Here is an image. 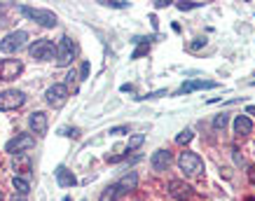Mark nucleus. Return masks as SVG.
<instances>
[{
    "instance_id": "obj_1",
    "label": "nucleus",
    "mask_w": 255,
    "mask_h": 201,
    "mask_svg": "<svg viewBox=\"0 0 255 201\" xmlns=\"http://www.w3.org/2000/svg\"><path fill=\"white\" fill-rule=\"evenodd\" d=\"M178 169L183 171L185 176H199L201 171H204V159L197 152L185 150V152H180V157H178Z\"/></svg>"
},
{
    "instance_id": "obj_2",
    "label": "nucleus",
    "mask_w": 255,
    "mask_h": 201,
    "mask_svg": "<svg viewBox=\"0 0 255 201\" xmlns=\"http://www.w3.org/2000/svg\"><path fill=\"white\" fill-rule=\"evenodd\" d=\"M21 14L26 19H31V21L40 23L42 28H54L59 19H56L54 12H49V9H35V7H28V5H23L21 7Z\"/></svg>"
},
{
    "instance_id": "obj_3",
    "label": "nucleus",
    "mask_w": 255,
    "mask_h": 201,
    "mask_svg": "<svg viewBox=\"0 0 255 201\" xmlns=\"http://www.w3.org/2000/svg\"><path fill=\"white\" fill-rule=\"evenodd\" d=\"M75 52H78V47H75V42L68 38V35H63L61 40H59V45H56V66H61V68H66V66H70L73 63V59H75Z\"/></svg>"
},
{
    "instance_id": "obj_4",
    "label": "nucleus",
    "mask_w": 255,
    "mask_h": 201,
    "mask_svg": "<svg viewBox=\"0 0 255 201\" xmlns=\"http://www.w3.org/2000/svg\"><path fill=\"white\" fill-rule=\"evenodd\" d=\"M28 54H31L35 61H49V59H54L56 56V45L52 42V40L40 38L28 47Z\"/></svg>"
},
{
    "instance_id": "obj_5",
    "label": "nucleus",
    "mask_w": 255,
    "mask_h": 201,
    "mask_svg": "<svg viewBox=\"0 0 255 201\" xmlns=\"http://www.w3.org/2000/svg\"><path fill=\"white\" fill-rule=\"evenodd\" d=\"M33 145H35V136H31V133H16L14 138H9L5 143V152L7 155H21V152H28Z\"/></svg>"
},
{
    "instance_id": "obj_6",
    "label": "nucleus",
    "mask_w": 255,
    "mask_h": 201,
    "mask_svg": "<svg viewBox=\"0 0 255 201\" xmlns=\"http://www.w3.org/2000/svg\"><path fill=\"white\" fill-rule=\"evenodd\" d=\"M68 96H70V92H68V87L63 85V82H56V85H52L45 92V100L56 110L63 108V105L68 103Z\"/></svg>"
},
{
    "instance_id": "obj_7",
    "label": "nucleus",
    "mask_w": 255,
    "mask_h": 201,
    "mask_svg": "<svg viewBox=\"0 0 255 201\" xmlns=\"http://www.w3.org/2000/svg\"><path fill=\"white\" fill-rule=\"evenodd\" d=\"M26 40H28V33L26 31L7 33L5 38L0 40V52H5V54H14V52H19V49L26 45Z\"/></svg>"
},
{
    "instance_id": "obj_8",
    "label": "nucleus",
    "mask_w": 255,
    "mask_h": 201,
    "mask_svg": "<svg viewBox=\"0 0 255 201\" xmlns=\"http://www.w3.org/2000/svg\"><path fill=\"white\" fill-rule=\"evenodd\" d=\"M23 103H26V94L19 92V89H5V92H0V110L2 112L21 108Z\"/></svg>"
},
{
    "instance_id": "obj_9",
    "label": "nucleus",
    "mask_w": 255,
    "mask_h": 201,
    "mask_svg": "<svg viewBox=\"0 0 255 201\" xmlns=\"http://www.w3.org/2000/svg\"><path fill=\"white\" fill-rule=\"evenodd\" d=\"M23 73V63L19 59H2L0 61V80L2 82H9V80H16Z\"/></svg>"
},
{
    "instance_id": "obj_10",
    "label": "nucleus",
    "mask_w": 255,
    "mask_h": 201,
    "mask_svg": "<svg viewBox=\"0 0 255 201\" xmlns=\"http://www.w3.org/2000/svg\"><path fill=\"white\" fill-rule=\"evenodd\" d=\"M171 162H173V157H171L169 150H155L152 152V157H150V166L155 171H166L171 166Z\"/></svg>"
},
{
    "instance_id": "obj_11",
    "label": "nucleus",
    "mask_w": 255,
    "mask_h": 201,
    "mask_svg": "<svg viewBox=\"0 0 255 201\" xmlns=\"http://www.w3.org/2000/svg\"><path fill=\"white\" fill-rule=\"evenodd\" d=\"M28 126H31L33 133H38V136H45L47 129H49V119H47L45 112H33L28 117Z\"/></svg>"
},
{
    "instance_id": "obj_12",
    "label": "nucleus",
    "mask_w": 255,
    "mask_h": 201,
    "mask_svg": "<svg viewBox=\"0 0 255 201\" xmlns=\"http://www.w3.org/2000/svg\"><path fill=\"white\" fill-rule=\"evenodd\" d=\"M115 185L120 187V194L133 192V190L138 187V173H136V171H129V173H124V176L117 180Z\"/></svg>"
},
{
    "instance_id": "obj_13",
    "label": "nucleus",
    "mask_w": 255,
    "mask_h": 201,
    "mask_svg": "<svg viewBox=\"0 0 255 201\" xmlns=\"http://www.w3.org/2000/svg\"><path fill=\"white\" fill-rule=\"evenodd\" d=\"M234 133L237 136H251L253 133V122L248 115H237L234 117Z\"/></svg>"
},
{
    "instance_id": "obj_14",
    "label": "nucleus",
    "mask_w": 255,
    "mask_h": 201,
    "mask_svg": "<svg viewBox=\"0 0 255 201\" xmlns=\"http://www.w3.org/2000/svg\"><path fill=\"white\" fill-rule=\"evenodd\" d=\"M169 192H171V197H176V199H187V197L192 194V187L187 185V183H183V180H171Z\"/></svg>"
},
{
    "instance_id": "obj_15",
    "label": "nucleus",
    "mask_w": 255,
    "mask_h": 201,
    "mask_svg": "<svg viewBox=\"0 0 255 201\" xmlns=\"http://www.w3.org/2000/svg\"><path fill=\"white\" fill-rule=\"evenodd\" d=\"M56 176V183H59V187H73L75 183H78V178L73 176V171H68L66 166H59V169L54 171Z\"/></svg>"
},
{
    "instance_id": "obj_16",
    "label": "nucleus",
    "mask_w": 255,
    "mask_h": 201,
    "mask_svg": "<svg viewBox=\"0 0 255 201\" xmlns=\"http://www.w3.org/2000/svg\"><path fill=\"white\" fill-rule=\"evenodd\" d=\"M213 87H218L216 82H206V80H192V82L180 85L178 94H192V92H197V89H213Z\"/></svg>"
},
{
    "instance_id": "obj_17",
    "label": "nucleus",
    "mask_w": 255,
    "mask_h": 201,
    "mask_svg": "<svg viewBox=\"0 0 255 201\" xmlns=\"http://www.w3.org/2000/svg\"><path fill=\"white\" fill-rule=\"evenodd\" d=\"M120 197H122V194H120V187L113 183V185H108L106 190H103V192H101L99 201H117Z\"/></svg>"
},
{
    "instance_id": "obj_18",
    "label": "nucleus",
    "mask_w": 255,
    "mask_h": 201,
    "mask_svg": "<svg viewBox=\"0 0 255 201\" xmlns=\"http://www.w3.org/2000/svg\"><path fill=\"white\" fill-rule=\"evenodd\" d=\"M145 143V136L143 133H133V136H129V143H127V152H136L140 145Z\"/></svg>"
},
{
    "instance_id": "obj_19",
    "label": "nucleus",
    "mask_w": 255,
    "mask_h": 201,
    "mask_svg": "<svg viewBox=\"0 0 255 201\" xmlns=\"http://www.w3.org/2000/svg\"><path fill=\"white\" fill-rule=\"evenodd\" d=\"M12 185H14V190L21 197H26V194L31 192V185H28V180H23V178H19V176H14V180H12Z\"/></svg>"
},
{
    "instance_id": "obj_20",
    "label": "nucleus",
    "mask_w": 255,
    "mask_h": 201,
    "mask_svg": "<svg viewBox=\"0 0 255 201\" xmlns=\"http://www.w3.org/2000/svg\"><path fill=\"white\" fill-rule=\"evenodd\" d=\"M192 138H194L192 129H185V131H180V133L176 136V143H178V145H187V143H190Z\"/></svg>"
},
{
    "instance_id": "obj_21",
    "label": "nucleus",
    "mask_w": 255,
    "mask_h": 201,
    "mask_svg": "<svg viewBox=\"0 0 255 201\" xmlns=\"http://www.w3.org/2000/svg\"><path fill=\"white\" fill-rule=\"evenodd\" d=\"M227 122H230V115H227V112L216 115V119H213V129H218V131H220V129H225V126H227Z\"/></svg>"
},
{
    "instance_id": "obj_22",
    "label": "nucleus",
    "mask_w": 255,
    "mask_h": 201,
    "mask_svg": "<svg viewBox=\"0 0 255 201\" xmlns=\"http://www.w3.org/2000/svg\"><path fill=\"white\" fill-rule=\"evenodd\" d=\"M103 5H108V7H117V9H122V7H127L129 2H127V0H103Z\"/></svg>"
},
{
    "instance_id": "obj_23",
    "label": "nucleus",
    "mask_w": 255,
    "mask_h": 201,
    "mask_svg": "<svg viewBox=\"0 0 255 201\" xmlns=\"http://www.w3.org/2000/svg\"><path fill=\"white\" fill-rule=\"evenodd\" d=\"M204 2H176V7L180 12H185V9H194V7H201Z\"/></svg>"
},
{
    "instance_id": "obj_24",
    "label": "nucleus",
    "mask_w": 255,
    "mask_h": 201,
    "mask_svg": "<svg viewBox=\"0 0 255 201\" xmlns=\"http://www.w3.org/2000/svg\"><path fill=\"white\" fill-rule=\"evenodd\" d=\"M89 78V61H82L80 63V80H87Z\"/></svg>"
},
{
    "instance_id": "obj_25",
    "label": "nucleus",
    "mask_w": 255,
    "mask_h": 201,
    "mask_svg": "<svg viewBox=\"0 0 255 201\" xmlns=\"http://www.w3.org/2000/svg\"><path fill=\"white\" fill-rule=\"evenodd\" d=\"M204 45H206V40H204V38H197L194 42H190V52H197V49H201Z\"/></svg>"
},
{
    "instance_id": "obj_26",
    "label": "nucleus",
    "mask_w": 255,
    "mask_h": 201,
    "mask_svg": "<svg viewBox=\"0 0 255 201\" xmlns=\"http://www.w3.org/2000/svg\"><path fill=\"white\" fill-rule=\"evenodd\" d=\"M147 49H150V45H140L138 49H136V52L131 54V59H140L143 54H147Z\"/></svg>"
},
{
    "instance_id": "obj_27",
    "label": "nucleus",
    "mask_w": 255,
    "mask_h": 201,
    "mask_svg": "<svg viewBox=\"0 0 255 201\" xmlns=\"http://www.w3.org/2000/svg\"><path fill=\"white\" fill-rule=\"evenodd\" d=\"M248 180H251V185L255 187V164L253 166H248Z\"/></svg>"
},
{
    "instance_id": "obj_28",
    "label": "nucleus",
    "mask_w": 255,
    "mask_h": 201,
    "mask_svg": "<svg viewBox=\"0 0 255 201\" xmlns=\"http://www.w3.org/2000/svg\"><path fill=\"white\" fill-rule=\"evenodd\" d=\"M127 131H129L127 126H117V129H110V133H113V136H122V133H127Z\"/></svg>"
},
{
    "instance_id": "obj_29",
    "label": "nucleus",
    "mask_w": 255,
    "mask_h": 201,
    "mask_svg": "<svg viewBox=\"0 0 255 201\" xmlns=\"http://www.w3.org/2000/svg\"><path fill=\"white\" fill-rule=\"evenodd\" d=\"M159 96H166V89H159V92L147 94V99H159Z\"/></svg>"
},
{
    "instance_id": "obj_30",
    "label": "nucleus",
    "mask_w": 255,
    "mask_h": 201,
    "mask_svg": "<svg viewBox=\"0 0 255 201\" xmlns=\"http://www.w3.org/2000/svg\"><path fill=\"white\" fill-rule=\"evenodd\" d=\"M63 136H70V138H75V136H78V131H75V129H63Z\"/></svg>"
},
{
    "instance_id": "obj_31",
    "label": "nucleus",
    "mask_w": 255,
    "mask_h": 201,
    "mask_svg": "<svg viewBox=\"0 0 255 201\" xmlns=\"http://www.w3.org/2000/svg\"><path fill=\"white\" fill-rule=\"evenodd\" d=\"M166 5H169V2H166V0H157V2H155V7H157V9H162V7H166Z\"/></svg>"
},
{
    "instance_id": "obj_32",
    "label": "nucleus",
    "mask_w": 255,
    "mask_h": 201,
    "mask_svg": "<svg viewBox=\"0 0 255 201\" xmlns=\"http://www.w3.org/2000/svg\"><path fill=\"white\" fill-rule=\"evenodd\" d=\"M0 201H2V192H0Z\"/></svg>"
},
{
    "instance_id": "obj_33",
    "label": "nucleus",
    "mask_w": 255,
    "mask_h": 201,
    "mask_svg": "<svg viewBox=\"0 0 255 201\" xmlns=\"http://www.w3.org/2000/svg\"><path fill=\"white\" fill-rule=\"evenodd\" d=\"M248 201H255V199H248Z\"/></svg>"
},
{
    "instance_id": "obj_34",
    "label": "nucleus",
    "mask_w": 255,
    "mask_h": 201,
    "mask_svg": "<svg viewBox=\"0 0 255 201\" xmlns=\"http://www.w3.org/2000/svg\"><path fill=\"white\" fill-rule=\"evenodd\" d=\"M21 201H23V199H21Z\"/></svg>"
}]
</instances>
